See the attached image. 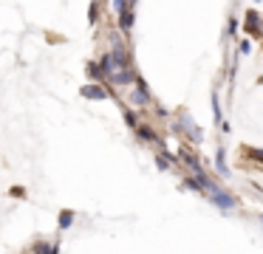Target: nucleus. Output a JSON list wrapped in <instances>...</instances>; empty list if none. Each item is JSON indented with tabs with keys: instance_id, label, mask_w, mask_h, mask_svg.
<instances>
[{
	"instance_id": "f03ea898",
	"label": "nucleus",
	"mask_w": 263,
	"mask_h": 254,
	"mask_svg": "<svg viewBox=\"0 0 263 254\" xmlns=\"http://www.w3.org/2000/svg\"><path fill=\"white\" fill-rule=\"evenodd\" d=\"M204 198H206V203L215 206L221 214H232V212H238V209H240V198L235 195V192L223 189V186H215V189L206 192Z\"/></svg>"
},
{
	"instance_id": "7ed1b4c3",
	"label": "nucleus",
	"mask_w": 263,
	"mask_h": 254,
	"mask_svg": "<svg viewBox=\"0 0 263 254\" xmlns=\"http://www.w3.org/2000/svg\"><path fill=\"white\" fill-rule=\"evenodd\" d=\"M125 102H127L130 107H136V110H147V107L156 102V99H153V90H150L147 79H144L142 73H139V79L130 85V93H127Z\"/></svg>"
},
{
	"instance_id": "f3484780",
	"label": "nucleus",
	"mask_w": 263,
	"mask_h": 254,
	"mask_svg": "<svg viewBox=\"0 0 263 254\" xmlns=\"http://www.w3.org/2000/svg\"><path fill=\"white\" fill-rule=\"evenodd\" d=\"M99 20H102V0H91L88 3V23L99 26Z\"/></svg>"
},
{
	"instance_id": "a211bd4d",
	"label": "nucleus",
	"mask_w": 263,
	"mask_h": 254,
	"mask_svg": "<svg viewBox=\"0 0 263 254\" xmlns=\"http://www.w3.org/2000/svg\"><path fill=\"white\" fill-rule=\"evenodd\" d=\"M238 28H240L238 17H229V20H227V40H235V37H238Z\"/></svg>"
},
{
	"instance_id": "0eeeda50",
	"label": "nucleus",
	"mask_w": 263,
	"mask_h": 254,
	"mask_svg": "<svg viewBox=\"0 0 263 254\" xmlns=\"http://www.w3.org/2000/svg\"><path fill=\"white\" fill-rule=\"evenodd\" d=\"M60 248H63L60 237H54V240H48V237H37V240L29 246V251H34V254H60Z\"/></svg>"
},
{
	"instance_id": "6ab92c4d",
	"label": "nucleus",
	"mask_w": 263,
	"mask_h": 254,
	"mask_svg": "<svg viewBox=\"0 0 263 254\" xmlns=\"http://www.w3.org/2000/svg\"><path fill=\"white\" fill-rule=\"evenodd\" d=\"M252 54V37L238 40V56H249Z\"/></svg>"
},
{
	"instance_id": "9b49d317",
	"label": "nucleus",
	"mask_w": 263,
	"mask_h": 254,
	"mask_svg": "<svg viewBox=\"0 0 263 254\" xmlns=\"http://www.w3.org/2000/svg\"><path fill=\"white\" fill-rule=\"evenodd\" d=\"M74 223H77V212H74V209H60V214H57V231H60V235L68 231Z\"/></svg>"
},
{
	"instance_id": "6e6552de",
	"label": "nucleus",
	"mask_w": 263,
	"mask_h": 254,
	"mask_svg": "<svg viewBox=\"0 0 263 254\" xmlns=\"http://www.w3.org/2000/svg\"><path fill=\"white\" fill-rule=\"evenodd\" d=\"M212 167H215V175L221 181H229L232 178V169L227 167V147H215V158H212Z\"/></svg>"
},
{
	"instance_id": "9d476101",
	"label": "nucleus",
	"mask_w": 263,
	"mask_h": 254,
	"mask_svg": "<svg viewBox=\"0 0 263 254\" xmlns=\"http://www.w3.org/2000/svg\"><path fill=\"white\" fill-rule=\"evenodd\" d=\"M240 158L249 161L257 172H263V147H243V150H240Z\"/></svg>"
},
{
	"instance_id": "39448f33",
	"label": "nucleus",
	"mask_w": 263,
	"mask_h": 254,
	"mask_svg": "<svg viewBox=\"0 0 263 254\" xmlns=\"http://www.w3.org/2000/svg\"><path fill=\"white\" fill-rule=\"evenodd\" d=\"M80 96L88 99V102H108L110 96H114V90H110L105 82H85L80 88Z\"/></svg>"
},
{
	"instance_id": "5701e85b",
	"label": "nucleus",
	"mask_w": 263,
	"mask_h": 254,
	"mask_svg": "<svg viewBox=\"0 0 263 254\" xmlns=\"http://www.w3.org/2000/svg\"><path fill=\"white\" fill-rule=\"evenodd\" d=\"M257 223H260V229H263V212H260V214H257Z\"/></svg>"
},
{
	"instance_id": "20e7f679",
	"label": "nucleus",
	"mask_w": 263,
	"mask_h": 254,
	"mask_svg": "<svg viewBox=\"0 0 263 254\" xmlns=\"http://www.w3.org/2000/svg\"><path fill=\"white\" fill-rule=\"evenodd\" d=\"M133 133H136V141L139 144H144V147H153V150H167V141H164V135L156 130V124H150V122H139L136 127H133Z\"/></svg>"
},
{
	"instance_id": "2eb2a0df",
	"label": "nucleus",
	"mask_w": 263,
	"mask_h": 254,
	"mask_svg": "<svg viewBox=\"0 0 263 254\" xmlns=\"http://www.w3.org/2000/svg\"><path fill=\"white\" fill-rule=\"evenodd\" d=\"M210 107H212V122L221 124L223 122V107H221V93H218V88L212 90V96H210Z\"/></svg>"
},
{
	"instance_id": "423d86ee",
	"label": "nucleus",
	"mask_w": 263,
	"mask_h": 254,
	"mask_svg": "<svg viewBox=\"0 0 263 254\" xmlns=\"http://www.w3.org/2000/svg\"><path fill=\"white\" fill-rule=\"evenodd\" d=\"M260 26H263L260 9H246V11H243V23H240L243 34H249L252 40H257V37H260Z\"/></svg>"
},
{
	"instance_id": "f257e3e1",
	"label": "nucleus",
	"mask_w": 263,
	"mask_h": 254,
	"mask_svg": "<svg viewBox=\"0 0 263 254\" xmlns=\"http://www.w3.org/2000/svg\"><path fill=\"white\" fill-rule=\"evenodd\" d=\"M167 130H170L173 135H178L181 141L193 144V147H198L201 141H204V127L195 122L187 107H176V110H173V116L167 119Z\"/></svg>"
},
{
	"instance_id": "412c9836",
	"label": "nucleus",
	"mask_w": 263,
	"mask_h": 254,
	"mask_svg": "<svg viewBox=\"0 0 263 254\" xmlns=\"http://www.w3.org/2000/svg\"><path fill=\"white\" fill-rule=\"evenodd\" d=\"M9 195H12V198H26V186H12Z\"/></svg>"
},
{
	"instance_id": "4be33fe9",
	"label": "nucleus",
	"mask_w": 263,
	"mask_h": 254,
	"mask_svg": "<svg viewBox=\"0 0 263 254\" xmlns=\"http://www.w3.org/2000/svg\"><path fill=\"white\" fill-rule=\"evenodd\" d=\"M218 130H221V133H223V135H229V133H232V124H229V122H227V119H223V122H221V124H218Z\"/></svg>"
},
{
	"instance_id": "f8f14e48",
	"label": "nucleus",
	"mask_w": 263,
	"mask_h": 254,
	"mask_svg": "<svg viewBox=\"0 0 263 254\" xmlns=\"http://www.w3.org/2000/svg\"><path fill=\"white\" fill-rule=\"evenodd\" d=\"M85 76L88 82H105V71L97 60H85Z\"/></svg>"
},
{
	"instance_id": "1a4fd4ad",
	"label": "nucleus",
	"mask_w": 263,
	"mask_h": 254,
	"mask_svg": "<svg viewBox=\"0 0 263 254\" xmlns=\"http://www.w3.org/2000/svg\"><path fill=\"white\" fill-rule=\"evenodd\" d=\"M114 20H116V28H119V31L125 34L127 40H130L133 28H136V9H127V11H122V14H116Z\"/></svg>"
},
{
	"instance_id": "dca6fc26",
	"label": "nucleus",
	"mask_w": 263,
	"mask_h": 254,
	"mask_svg": "<svg viewBox=\"0 0 263 254\" xmlns=\"http://www.w3.org/2000/svg\"><path fill=\"white\" fill-rule=\"evenodd\" d=\"M139 6V0H108V9H110V14H122V11H127V9H136Z\"/></svg>"
},
{
	"instance_id": "aec40b11",
	"label": "nucleus",
	"mask_w": 263,
	"mask_h": 254,
	"mask_svg": "<svg viewBox=\"0 0 263 254\" xmlns=\"http://www.w3.org/2000/svg\"><path fill=\"white\" fill-rule=\"evenodd\" d=\"M150 107H153V113H156V116H159V119H164V122H167V119L173 116V110H167V107L156 105V102H153V105H150Z\"/></svg>"
},
{
	"instance_id": "4468645a",
	"label": "nucleus",
	"mask_w": 263,
	"mask_h": 254,
	"mask_svg": "<svg viewBox=\"0 0 263 254\" xmlns=\"http://www.w3.org/2000/svg\"><path fill=\"white\" fill-rule=\"evenodd\" d=\"M122 122L127 124V130H133L139 122H142V119H139V110H136V107H130L127 102L122 105Z\"/></svg>"
},
{
	"instance_id": "ddd939ff",
	"label": "nucleus",
	"mask_w": 263,
	"mask_h": 254,
	"mask_svg": "<svg viewBox=\"0 0 263 254\" xmlns=\"http://www.w3.org/2000/svg\"><path fill=\"white\" fill-rule=\"evenodd\" d=\"M181 189H190V192H198V195H204V186H201V181L195 178L193 172H187V169L181 172Z\"/></svg>"
}]
</instances>
